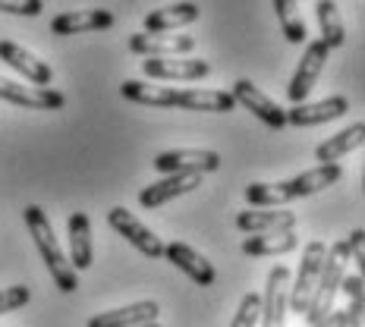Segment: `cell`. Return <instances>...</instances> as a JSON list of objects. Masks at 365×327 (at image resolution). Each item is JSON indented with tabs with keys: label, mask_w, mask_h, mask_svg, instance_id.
<instances>
[{
	"label": "cell",
	"mask_w": 365,
	"mask_h": 327,
	"mask_svg": "<svg viewBox=\"0 0 365 327\" xmlns=\"http://www.w3.org/2000/svg\"><path fill=\"white\" fill-rule=\"evenodd\" d=\"M120 95L126 101L145 104V108H186V110H205V113H230L237 101L230 91L220 88H161L151 82L126 79L120 85Z\"/></svg>",
	"instance_id": "cell-1"
},
{
	"label": "cell",
	"mask_w": 365,
	"mask_h": 327,
	"mask_svg": "<svg viewBox=\"0 0 365 327\" xmlns=\"http://www.w3.org/2000/svg\"><path fill=\"white\" fill-rule=\"evenodd\" d=\"M22 217H26V227H29V233H32V239H35L38 252H41V258H44V264H48L51 277H54L57 290L60 293H76L79 290V274L73 271L70 258H66V252L60 249L57 233H54V227H51L48 214H44L38 204H29V208L22 211Z\"/></svg>",
	"instance_id": "cell-2"
},
{
	"label": "cell",
	"mask_w": 365,
	"mask_h": 327,
	"mask_svg": "<svg viewBox=\"0 0 365 327\" xmlns=\"http://www.w3.org/2000/svg\"><path fill=\"white\" fill-rule=\"evenodd\" d=\"M346 264H349V249H346V239L344 242H334V246L324 252V261H322V274H318V284H315V293H312V302L306 308V321L309 324H318L322 318H328L334 311V299L340 293V284L346 277Z\"/></svg>",
	"instance_id": "cell-3"
},
{
	"label": "cell",
	"mask_w": 365,
	"mask_h": 327,
	"mask_svg": "<svg viewBox=\"0 0 365 327\" xmlns=\"http://www.w3.org/2000/svg\"><path fill=\"white\" fill-rule=\"evenodd\" d=\"M151 167L164 177H205L220 167V155L208 148H173L158 155Z\"/></svg>",
	"instance_id": "cell-4"
},
{
	"label": "cell",
	"mask_w": 365,
	"mask_h": 327,
	"mask_svg": "<svg viewBox=\"0 0 365 327\" xmlns=\"http://www.w3.org/2000/svg\"><path fill=\"white\" fill-rule=\"evenodd\" d=\"M324 246L322 239H312L302 252V261H299V271H296V284L290 286V308L293 315H306L309 302H312V293H315V284H318V274H322V261H324Z\"/></svg>",
	"instance_id": "cell-5"
},
{
	"label": "cell",
	"mask_w": 365,
	"mask_h": 327,
	"mask_svg": "<svg viewBox=\"0 0 365 327\" xmlns=\"http://www.w3.org/2000/svg\"><path fill=\"white\" fill-rule=\"evenodd\" d=\"M328 54H331V48L324 41H309L306 44V54H302L299 66H296V73L290 79V85H287V98L293 101V108H296V104H306L309 101V95H312V88H315L318 76H322L324 63H328Z\"/></svg>",
	"instance_id": "cell-6"
},
{
	"label": "cell",
	"mask_w": 365,
	"mask_h": 327,
	"mask_svg": "<svg viewBox=\"0 0 365 327\" xmlns=\"http://www.w3.org/2000/svg\"><path fill=\"white\" fill-rule=\"evenodd\" d=\"M287 306H290V268L287 264H274L262 296V318H258L262 327H284Z\"/></svg>",
	"instance_id": "cell-7"
},
{
	"label": "cell",
	"mask_w": 365,
	"mask_h": 327,
	"mask_svg": "<svg viewBox=\"0 0 365 327\" xmlns=\"http://www.w3.org/2000/svg\"><path fill=\"white\" fill-rule=\"evenodd\" d=\"M108 224H110L123 239L133 242V246L139 249L142 255H148V258H164V242H161V237H158L155 230H148V227L142 224V220L135 217L133 211H126V208H110V211H108Z\"/></svg>",
	"instance_id": "cell-8"
},
{
	"label": "cell",
	"mask_w": 365,
	"mask_h": 327,
	"mask_svg": "<svg viewBox=\"0 0 365 327\" xmlns=\"http://www.w3.org/2000/svg\"><path fill=\"white\" fill-rule=\"evenodd\" d=\"M230 98H233L237 104H242V108H246L249 113H255V117L262 120L264 126H271V129H284V126H287L284 108H280V104H274L262 88H255V82L237 79V82H233V88H230Z\"/></svg>",
	"instance_id": "cell-9"
},
{
	"label": "cell",
	"mask_w": 365,
	"mask_h": 327,
	"mask_svg": "<svg viewBox=\"0 0 365 327\" xmlns=\"http://www.w3.org/2000/svg\"><path fill=\"white\" fill-rule=\"evenodd\" d=\"M0 98L10 104H19V108H29V110H60L66 104V98L57 88L22 85V82L4 79V76H0Z\"/></svg>",
	"instance_id": "cell-10"
},
{
	"label": "cell",
	"mask_w": 365,
	"mask_h": 327,
	"mask_svg": "<svg viewBox=\"0 0 365 327\" xmlns=\"http://www.w3.org/2000/svg\"><path fill=\"white\" fill-rule=\"evenodd\" d=\"M237 227L249 237H264V233H293L296 214L287 208H249L237 214Z\"/></svg>",
	"instance_id": "cell-11"
},
{
	"label": "cell",
	"mask_w": 365,
	"mask_h": 327,
	"mask_svg": "<svg viewBox=\"0 0 365 327\" xmlns=\"http://www.w3.org/2000/svg\"><path fill=\"white\" fill-rule=\"evenodd\" d=\"M0 60H4L6 66H13L19 76H26L38 88H51V82H54V70H51L44 60H38L35 54H29L26 48H19L16 41L0 38Z\"/></svg>",
	"instance_id": "cell-12"
},
{
	"label": "cell",
	"mask_w": 365,
	"mask_h": 327,
	"mask_svg": "<svg viewBox=\"0 0 365 327\" xmlns=\"http://www.w3.org/2000/svg\"><path fill=\"white\" fill-rule=\"evenodd\" d=\"M195 48V38L192 35H129V51L139 57L158 60V57H182Z\"/></svg>",
	"instance_id": "cell-13"
},
{
	"label": "cell",
	"mask_w": 365,
	"mask_h": 327,
	"mask_svg": "<svg viewBox=\"0 0 365 327\" xmlns=\"http://www.w3.org/2000/svg\"><path fill=\"white\" fill-rule=\"evenodd\" d=\"M145 76L161 82H199L211 73V63L205 60H186V57H158L145 60Z\"/></svg>",
	"instance_id": "cell-14"
},
{
	"label": "cell",
	"mask_w": 365,
	"mask_h": 327,
	"mask_svg": "<svg viewBox=\"0 0 365 327\" xmlns=\"http://www.w3.org/2000/svg\"><path fill=\"white\" fill-rule=\"evenodd\" d=\"M164 258L173 264V268H180L182 274H186L192 284H199V286H211L215 284V264L208 261L205 255H199L192 246H186V242H167L164 246Z\"/></svg>",
	"instance_id": "cell-15"
},
{
	"label": "cell",
	"mask_w": 365,
	"mask_h": 327,
	"mask_svg": "<svg viewBox=\"0 0 365 327\" xmlns=\"http://www.w3.org/2000/svg\"><path fill=\"white\" fill-rule=\"evenodd\" d=\"M340 177H344L340 164H318V167H312V170L299 173V177L277 182V186H280V192L287 195V202H293V199H306V195L322 192V189H331Z\"/></svg>",
	"instance_id": "cell-16"
},
{
	"label": "cell",
	"mask_w": 365,
	"mask_h": 327,
	"mask_svg": "<svg viewBox=\"0 0 365 327\" xmlns=\"http://www.w3.org/2000/svg\"><path fill=\"white\" fill-rule=\"evenodd\" d=\"M349 110V101L344 95H331L324 101H306V104H296V108L284 110L287 113V123L293 126H318V123H331V120L344 117Z\"/></svg>",
	"instance_id": "cell-17"
},
{
	"label": "cell",
	"mask_w": 365,
	"mask_h": 327,
	"mask_svg": "<svg viewBox=\"0 0 365 327\" xmlns=\"http://www.w3.org/2000/svg\"><path fill=\"white\" fill-rule=\"evenodd\" d=\"M158 315H161L158 302L142 299V302H133V306L113 308V311H101V315H91L86 327H142V324L158 321Z\"/></svg>",
	"instance_id": "cell-18"
},
{
	"label": "cell",
	"mask_w": 365,
	"mask_h": 327,
	"mask_svg": "<svg viewBox=\"0 0 365 327\" xmlns=\"http://www.w3.org/2000/svg\"><path fill=\"white\" fill-rule=\"evenodd\" d=\"M113 26L110 10H73V13H57L51 19V32L54 35H79V32H104Z\"/></svg>",
	"instance_id": "cell-19"
},
{
	"label": "cell",
	"mask_w": 365,
	"mask_h": 327,
	"mask_svg": "<svg viewBox=\"0 0 365 327\" xmlns=\"http://www.w3.org/2000/svg\"><path fill=\"white\" fill-rule=\"evenodd\" d=\"M202 186V177H164L158 182H151V186H145L139 192V204L142 208H161V204L180 199V195L192 192V189Z\"/></svg>",
	"instance_id": "cell-20"
},
{
	"label": "cell",
	"mask_w": 365,
	"mask_h": 327,
	"mask_svg": "<svg viewBox=\"0 0 365 327\" xmlns=\"http://www.w3.org/2000/svg\"><path fill=\"white\" fill-rule=\"evenodd\" d=\"M70 264L73 271H88L91 258H95V249H91V220L86 211H76L70 214Z\"/></svg>",
	"instance_id": "cell-21"
},
{
	"label": "cell",
	"mask_w": 365,
	"mask_h": 327,
	"mask_svg": "<svg viewBox=\"0 0 365 327\" xmlns=\"http://www.w3.org/2000/svg\"><path fill=\"white\" fill-rule=\"evenodd\" d=\"M195 19H199V6L195 4H170V6H161V10L145 13V32L164 35V32H173V28L189 26Z\"/></svg>",
	"instance_id": "cell-22"
},
{
	"label": "cell",
	"mask_w": 365,
	"mask_h": 327,
	"mask_svg": "<svg viewBox=\"0 0 365 327\" xmlns=\"http://www.w3.org/2000/svg\"><path fill=\"white\" fill-rule=\"evenodd\" d=\"M365 142V123L362 120H356L353 126H346L344 133L331 135L328 142H322V145L315 148V157L318 164H337L340 157H346L349 151H356Z\"/></svg>",
	"instance_id": "cell-23"
},
{
	"label": "cell",
	"mask_w": 365,
	"mask_h": 327,
	"mask_svg": "<svg viewBox=\"0 0 365 327\" xmlns=\"http://www.w3.org/2000/svg\"><path fill=\"white\" fill-rule=\"evenodd\" d=\"M299 246V237L296 233H264V237H249L242 239V252L246 255H287Z\"/></svg>",
	"instance_id": "cell-24"
},
{
	"label": "cell",
	"mask_w": 365,
	"mask_h": 327,
	"mask_svg": "<svg viewBox=\"0 0 365 327\" xmlns=\"http://www.w3.org/2000/svg\"><path fill=\"white\" fill-rule=\"evenodd\" d=\"M315 16H318V26H322V41L328 44V48H340L346 38L344 19H340V6L334 4V0H318Z\"/></svg>",
	"instance_id": "cell-25"
},
{
	"label": "cell",
	"mask_w": 365,
	"mask_h": 327,
	"mask_svg": "<svg viewBox=\"0 0 365 327\" xmlns=\"http://www.w3.org/2000/svg\"><path fill=\"white\" fill-rule=\"evenodd\" d=\"M274 13H277L287 41H290V44H302V41H306V22H302V16H299L296 0H274Z\"/></svg>",
	"instance_id": "cell-26"
},
{
	"label": "cell",
	"mask_w": 365,
	"mask_h": 327,
	"mask_svg": "<svg viewBox=\"0 0 365 327\" xmlns=\"http://www.w3.org/2000/svg\"><path fill=\"white\" fill-rule=\"evenodd\" d=\"M340 290H346L349 296V306L344 308L346 318H349V327H362V299H365V280L362 274H346Z\"/></svg>",
	"instance_id": "cell-27"
},
{
	"label": "cell",
	"mask_w": 365,
	"mask_h": 327,
	"mask_svg": "<svg viewBox=\"0 0 365 327\" xmlns=\"http://www.w3.org/2000/svg\"><path fill=\"white\" fill-rule=\"evenodd\" d=\"M246 199L252 208H284L287 204V195L280 192L277 182H249Z\"/></svg>",
	"instance_id": "cell-28"
},
{
	"label": "cell",
	"mask_w": 365,
	"mask_h": 327,
	"mask_svg": "<svg viewBox=\"0 0 365 327\" xmlns=\"http://www.w3.org/2000/svg\"><path fill=\"white\" fill-rule=\"evenodd\" d=\"M258 318H262V296L258 293H246L237 308V315H233L230 327H255Z\"/></svg>",
	"instance_id": "cell-29"
},
{
	"label": "cell",
	"mask_w": 365,
	"mask_h": 327,
	"mask_svg": "<svg viewBox=\"0 0 365 327\" xmlns=\"http://www.w3.org/2000/svg\"><path fill=\"white\" fill-rule=\"evenodd\" d=\"M29 299H32V290H29V286H22V284L10 286V290H0V315L29 306Z\"/></svg>",
	"instance_id": "cell-30"
},
{
	"label": "cell",
	"mask_w": 365,
	"mask_h": 327,
	"mask_svg": "<svg viewBox=\"0 0 365 327\" xmlns=\"http://www.w3.org/2000/svg\"><path fill=\"white\" fill-rule=\"evenodd\" d=\"M44 10V0H0V13H10V16H38Z\"/></svg>",
	"instance_id": "cell-31"
},
{
	"label": "cell",
	"mask_w": 365,
	"mask_h": 327,
	"mask_svg": "<svg viewBox=\"0 0 365 327\" xmlns=\"http://www.w3.org/2000/svg\"><path fill=\"white\" fill-rule=\"evenodd\" d=\"M362 242H365V230H362V227H356V230L346 237L349 258H356V274H362V271H365V252H362Z\"/></svg>",
	"instance_id": "cell-32"
},
{
	"label": "cell",
	"mask_w": 365,
	"mask_h": 327,
	"mask_svg": "<svg viewBox=\"0 0 365 327\" xmlns=\"http://www.w3.org/2000/svg\"><path fill=\"white\" fill-rule=\"evenodd\" d=\"M312 327H349V318H346V311H331L328 318H322V321Z\"/></svg>",
	"instance_id": "cell-33"
},
{
	"label": "cell",
	"mask_w": 365,
	"mask_h": 327,
	"mask_svg": "<svg viewBox=\"0 0 365 327\" xmlns=\"http://www.w3.org/2000/svg\"><path fill=\"white\" fill-rule=\"evenodd\" d=\"M142 327H161V324H158V321H151V324H142Z\"/></svg>",
	"instance_id": "cell-34"
}]
</instances>
